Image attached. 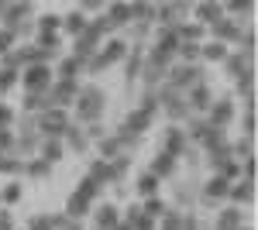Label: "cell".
<instances>
[{
	"label": "cell",
	"mask_w": 258,
	"mask_h": 230,
	"mask_svg": "<svg viewBox=\"0 0 258 230\" xmlns=\"http://www.w3.org/2000/svg\"><path fill=\"white\" fill-rule=\"evenodd\" d=\"M186 141H189V137H186V131H182L179 124H172V127L165 131V155L179 158V155H182V148H186Z\"/></svg>",
	"instance_id": "6"
},
{
	"label": "cell",
	"mask_w": 258,
	"mask_h": 230,
	"mask_svg": "<svg viewBox=\"0 0 258 230\" xmlns=\"http://www.w3.org/2000/svg\"><path fill=\"white\" fill-rule=\"evenodd\" d=\"M0 230H14V220H11L7 210H0Z\"/></svg>",
	"instance_id": "22"
},
{
	"label": "cell",
	"mask_w": 258,
	"mask_h": 230,
	"mask_svg": "<svg viewBox=\"0 0 258 230\" xmlns=\"http://www.w3.org/2000/svg\"><path fill=\"white\" fill-rule=\"evenodd\" d=\"M76 96H80V100H76V117H80V120H90V117L97 120V117L103 114V93H100V90L86 86V90H80Z\"/></svg>",
	"instance_id": "1"
},
{
	"label": "cell",
	"mask_w": 258,
	"mask_h": 230,
	"mask_svg": "<svg viewBox=\"0 0 258 230\" xmlns=\"http://www.w3.org/2000/svg\"><path fill=\"white\" fill-rule=\"evenodd\" d=\"M193 14H197L200 21H207V24H214L217 18H224V7H217V4H203V7H197ZM207 24H203V28H207Z\"/></svg>",
	"instance_id": "12"
},
{
	"label": "cell",
	"mask_w": 258,
	"mask_h": 230,
	"mask_svg": "<svg viewBox=\"0 0 258 230\" xmlns=\"http://www.w3.org/2000/svg\"><path fill=\"white\" fill-rule=\"evenodd\" d=\"M207 110H210V114H203V117H207V124H214V127L224 131V124L234 117V103H231V100H210Z\"/></svg>",
	"instance_id": "3"
},
{
	"label": "cell",
	"mask_w": 258,
	"mask_h": 230,
	"mask_svg": "<svg viewBox=\"0 0 258 230\" xmlns=\"http://www.w3.org/2000/svg\"><path fill=\"white\" fill-rule=\"evenodd\" d=\"M24 172L28 175H48V162L45 158H28L24 162Z\"/></svg>",
	"instance_id": "14"
},
{
	"label": "cell",
	"mask_w": 258,
	"mask_h": 230,
	"mask_svg": "<svg viewBox=\"0 0 258 230\" xmlns=\"http://www.w3.org/2000/svg\"><path fill=\"white\" fill-rule=\"evenodd\" d=\"M200 52L207 58H214V62H220V58H227V45L224 41H207V45H200Z\"/></svg>",
	"instance_id": "13"
},
{
	"label": "cell",
	"mask_w": 258,
	"mask_h": 230,
	"mask_svg": "<svg viewBox=\"0 0 258 230\" xmlns=\"http://www.w3.org/2000/svg\"><path fill=\"white\" fill-rule=\"evenodd\" d=\"M24 86H28V93H48V86H52V69H48V65H31V69H24Z\"/></svg>",
	"instance_id": "2"
},
{
	"label": "cell",
	"mask_w": 258,
	"mask_h": 230,
	"mask_svg": "<svg viewBox=\"0 0 258 230\" xmlns=\"http://www.w3.org/2000/svg\"><path fill=\"white\" fill-rule=\"evenodd\" d=\"M210 28H214V35H217V41H238V35H241V28H244V24H238V21L234 18H217L214 21V24H210Z\"/></svg>",
	"instance_id": "5"
},
{
	"label": "cell",
	"mask_w": 258,
	"mask_h": 230,
	"mask_svg": "<svg viewBox=\"0 0 258 230\" xmlns=\"http://www.w3.org/2000/svg\"><path fill=\"white\" fill-rule=\"evenodd\" d=\"M11 120H14V110L7 103H0V127H11Z\"/></svg>",
	"instance_id": "21"
},
{
	"label": "cell",
	"mask_w": 258,
	"mask_h": 230,
	"mask_svg": "<svg viewBox=\"0 0 258 230\" xmlns=\"http://www.w3.org/2000/svg\"><path fill=\"white\" fill-rule=\"evenodd\" d=\"M172 165H176V158H172V155H165V151H162L159 158H155V165H152L148 172L155 175V179H165V175L172 172Z\"/></svg>",
	"instance_id": "11"
},
{
	"label": "cell",
	"mask_w": 258,
	"mask_h": 230,
	"mask_svg": "<svg viewBox=\"0 0 258 230\" xmlns=\"http://www.w3.org/2000/svg\"><path fill=\"white\" fill-rule=\"evenodd\" d=\"M62 151H66V141H62V137H45V144H41V155H38V158H45V162L52 165V162H55Z\"/></svg>",
	"instance_id": "10"
},
{
	"label": "cell",
	"mask_w": 258,
	"mask_h": 230,
	"mask_svg": "<svg viewBox=\"0 0 258 230\" xmlns=\"http://www.w3.org/2000/svg\"><path fill=\"white\" fill-rule=\"evenodd\" d=\"M14 83H18V69H7V65H0V93H7Z\"/></svg>",
	"instance_id": "15"
},
{
	"label": "cell",
	"mask_w": 258,
	"mask_h": 230,
	"mask_svg": "<svg viewBox=\"0 0 258 230\" xmlns=\"http://www.w3.org/2000/svg\"><path fill=\"white\" fill-rule=\"evenodd\" d=\"M155 186H159V179H155L152 172H145L138 179V192H141V196H152V192H155Z\"/></svg>",
	"instance_id": "17"
},
{
	"label": "cell",
	"mask_w": 258,
	"mask_h": 230,
	"mask_svg": "<svg viewBox=\"0 0 258 230\" xmlns=\"http://www.w3.org/2000/svg\"><path fill=\"white\" fill-rule=\"evenodd\" d=\"M227 189H231V182H224L220 175H214V179L207 182V189H203V196H200V199H203L207 206H210V203H220V199L227 196Z\"/></svg>",
	"instance_id": "7"
},
{
	"label": "cell",
	"mask_w": 258,
	"mask_h": 230,
	"mask_svg": "<svg viewBox=\"0 0 258 230\" xmlns=\"http://www.w3.org/2000/svg\"><path fill=\"white\" fill-rule=\"evenodd\" d=\"M217 230H241V210H238V206H227V210H220V216H217Z\"/></svg>",
	"instance_id": "9"
},
{
	"label": "cell",
	"mask_w": 258,
	"mask_h": 230,
	"mask_svg": "<svg viewBox=\"0 0 258 230\" xmlns=\"http://www.w3.org/2000/svg\"><path fill=\"white\" fill-rule=\"evenodd\" d=\"M14 141H18V134L11 127H0V151H7V148L14 151Z\"/></svg>",
	"instance_id": "18"
},
{
	"label": "cell",
	"mask_w": 258,
	"mask_h": 230,
	"mask_svg": "<svg viewBox=\"0 0 258 230\" xmlns=\"http://www.w3.org/2000/svg\"><path fill=\"white\" fill-rule=\"evenodd\" d=\"M28 230H52V216H31Z\"/></svg>",
	"instance_id": "20"
},
{
	"label": "cell",
	"mask_w": 258,
	"mask_h": 230,
	"mask_svg": "<svg viewBox=\"0 0 258 230\" xmlns=\"http://www.w3.org/2000/svg\"><path fill=\"white\" fill-rule=\"evenodd\" d=\"M120 223V213H117V206H110V203H103L97 210V227L100 230H114Z\"/></svg>",
	"instance_id": "8"
},
{
	"label": "cell",
	"mask_w": 258,
	"mask_h": 230,
	"mask_svg": "<svg viewBox=\"0 0 258 230\" xmlns=\"http://www.w3.org/2000/svg\"><path fill=\"white\" fill-rule=\"evenodd\" d=\"M186 107H189V110H207V107H210V86H207L203 79L189 86V96H186Z\"/></svg>",
	"instance_id": "4"
},
{
	"label": "cell",
	"mask_w": 258,
	"mask_h": 230,
	"mask_svg": "<svg viewBox=\"0 0 258 230\" xmlns=\"http://www.w3.org/2000/svg\"><path fill=\"white\" fill-rule=\"evenodd\" d=\"M21 199V186L18 182H7L4 189H0V203H18Z\"/></svg>",
	"instance_id": "16"
},
{
	"label": "cell",
	"mask_w": 258,
	"mask_h": 230,
	"mask_svg": "<svg viewBox=\"0 0 258 230\" xmlns=\"http://www.w3.org/2000/svg\"><path fill=\"white\" fill-rule=\"evenodd\" d=\"M11 45H14V31L11 28H0V55H7Z\"/></svg>",
	"instance_id": "19"
}]
</instances>
